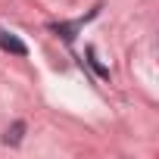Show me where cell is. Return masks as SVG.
Returning <instances> with one entry per match:
<instances>
[{
    "mask_svg": "<svg viewBox=\"0 0 159 159\" xmlns=\"http://www.w3.org/2000/svg\"><path fill=\"white\" fill-rule=\"evenodd\" d=\"M0 50H10V53H16V56H25V53H28V47H25L16 34L3 31V28H0Z\"/></svg>",
    "mask_w": 159,
    "mask_h": 159,
    "instance_id": "1",
    "label": "cell"
},
{
    "mask_svg": "<svg viewBox=\"0 0 159 159\" xmlns=\"http://www.w3.org/2000/svg\"><path fill=\"white\" fill-rule=\"evenodd\" d=\"M22 131H25V125L19 122V125H13V131H7V143H19L22 140Z\"/></svg>",
    "mask_w": 159,
    "mask_h": 159,
    "instance_id": "2",
    "label": "cell"
}]
</instances>
